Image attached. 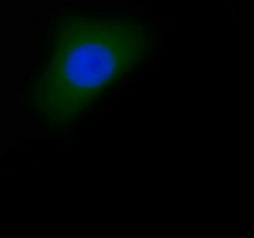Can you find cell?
<instances>
[{"mask_svg":"<svg viewBox=\"0 0 254 238\" xmlns=\"http://www.w3.org/2000/svg\"><path fill=\"white\" fill-rule=\"evenodd\" d=\"M153 32L144 22L114 15L57 19L41 40L21 87V107L41 128L77 120L148 59Z\"/></svg>","mask_w":254,"mask_h":238,"instance_id":"6da1fadb","label":"cell"}]
</instances>
